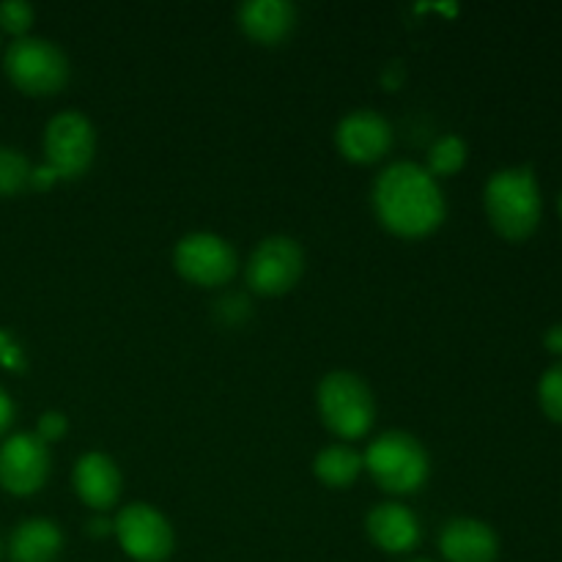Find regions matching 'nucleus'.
<instances>
[{
  "instance_id": "f257e3e1",
  "label": "nucleus",
  "mask_w": 562,
  "mask_h": 562,
  "mask_svg": "<svg viewBox=\"0 0 562 562\" xmlns=\"http://www.w3.org/2000/svg\"><path fill=\"white\" fill-rule=\"evenodd\" d=\"M373 209L384 228L417 239L442 225L445 195L423 165L395 162L384 168L373 184Z\"/></svg>"
},
{
  "instance_id": "f03ea898",
  "label": "nucleus",
  "mask_w": 562,
  "mask_h": 562,
  "mask_svg": "<svg viewBox=\"0 0 562 562\" xmlns=\"http://www.w3.org/2000/svg\"><path fill=\"white\" fill-rule=\"evenodd\" d=\"M483 201L494 231L510 241L532 236L541 223V190L530 168L497 170L488 179Z\"/></svg>"
},
{
  "instance_id": "7ed1b4c3",
  "label": "nucleus",
  "mask_w": 562,
  "mask_h": 562,
  "mask_svg": "<svg viewBox=\"0 0 562 562\" xmlns=\"http://www.w3.org/2000/svg\"><path fill=\"white\" fill-rule=\"evenodd\" d=\"M44 154H47V165L33 170V187L44 190L53 181L80 179L91 168L93 154H97L93 124L77 110H64V113L53 115L44 130Z\"/></svg>"
},
{
  "instance_id": "20e7f679",
  "label": "nucleus",
  "mask_w": 562,
  "mask_h": 562,
  "mask_svg": "<svg viewBox=\"0 0 562 562\" xmlns=\"http://www.w3.org/2000/svg\"><path fill=\"white\" fill-rule=\"evenodd\" d=\"M362 464L390 494H412L428 481V453L412 434L387 431L368 448Z\"/></svg>"
},
{
  "instance_id": "39448f33",
  "label": "nucleus",
  "mask_w": 562,
  "mask_h": 562,
  "mask_svg": "<svg viewBox=\"0 0 562 562\" xmlns=\"http://www.w3.org/2000/svg\"><path fill=\"white\" fill-rule=\"evenodd\" d=\"M318 415L340 439H360L373 426L371 387L351 371H333L318 384Z\"/></svg>"
},
{
  "instance_id": "423d86ee",
  "label": "nucleus",
  "mask_w": 562,
  "mask_h": 562,
  "mask_svg": "<svg viewBox=\"0 0 562 562\" xmlns=\"http://www.w3.org/2000/svg\"><path fill=\"white\" fill-rule=\"evenodd\" d=\"M3 66L14 88L31 97L58 93L69 80V60L64 49L47 38H14L5 49Z\"/></svg>"
},
{
  "instance_id": "0eeeda50",
  "label": "nucleus",
  "mask_w": 562,
  "mask_h": 562,
  "mask_svg": "<svg viewBox=\"0 0 562 562\" xmlns=\"http://www.w3.org/2000/svg\"><path fill=\"white\" fill-rule=\"evenodd\" d=\"M113 530L121 549L137 562H162L173 552V527L151 505L132 503L115 516Z\"/></svg>"
},
{
  "instance_id": "6e6552de",
  "label": "nucleus",
  "mask_w": 562,
  "mask_h": 562,
  "mask_svg": "<svg viewBox=\"0 0 562 562\" xmlns=\"http://www.w3.org/2000/svg\"><path fill=\"white\" fill-rule=\"evenodd\" d=\"M305 272V252L291 236H269L247 261V283L258 294H285Z\"/></svg>"
},
{
  "instance_id": "1a4fd4ad",
  "label": "nucleus",
  "mask_w": 562,
  "mask_h": 562,
  "mask_svg": "<svg viewBox=\"0 0 562 562\" xmlns=\"http://www.w3.org/2000/svg\"><path fill=\"white\" fill-rule=\"evenodd\" d=\"M173 263L195 285H223L236 272V250L217 234H187L176 245Z\"/></svg>"
},
{
  "instance_id": "9d476101",
  "label": "nucleus",
  "mask_w": 562,
  "mask_h": 562,
  "mask_svg": "<svg viewBox=\"0 0 562 562\" xmlns=\"http://www.w3.org/2000/svg\"><path fill=\"white\" fill-rule=\"evenodd\" d=\"M49 475V450L36 434H14L0 445V486L25 497L38 492Z\"/></svg>"
},
{
  "instance_id": "9b49d317",
  "label": "nucleus",
  "mask_w": 562,
  "mask_h": 562,
  "mask_svg": "<svg viewBox=\"0 0 562 562\" xmlns=\"http://www.w3.org/2000/svg\"><path fill=\"white\" fill-rule=\"evenodd\" d=\"M335 143L338 151L351 162H376L393 146V130H390L387 119L376 110H355V113L344 115L335 130Z\"/></svg>"
},
{
  "instance_id": "f8f14e48",
  "label": "nucleus",
  "mask_w": 562,
  "mask_h": 562,
  "mask_svg": "<svg viewBox=\"0 0 562 562\" xmlns=\"http://www.w3.org/2000/svg\"><path fill=\"white\" fill-rule=\"evenodd\" d=\"M439 549L448 562H494L499 541L486 521L450 519L439 532Z\"/></svg>"
},
{
  "instance_id": "ddd939ff",
  "label": "nucleus",
  "mask_w": 562,
  "mask_h": 562,
  "mask_svg": "<svg viewBox=\"0 0 562 562\" xmlns=\"http://www.w3.org/2000/svg\"><path fill=\"white\" fill-rule=\"evenodd\" d=\"M71 481H75L77 497L93 510H108L121 497V472L104 453L80 456Z\"/></svg>"
},
{
  "instance_id": "4468645a",
  "label": "nucleus",
  "mask_w": 562,
  "mask_h": 562,
  "mask_svg": "<svg viewBox=\"0 0 562 562\" xmlns=\"http://www.w3.org/2000/svg\"><path fill=\"white\" fill-rule=\"evenodd\" d=\"M368 536L379 549L393 554H404L420 541V521L406 505L382 503L368 514Z\"/></svg>"
},
{
  "instance_id": "2eb2a0df",
  "label": "nucleus",
  "mask_w": 562,
  "mask_h": 562,
  "mask_svg": "<svg viewBox=\"0 0 562 562\" xmlns=\"http://www.w3.org/2000/svg\"><path fill=\"white\" fill-rule=\"evenodd\" d=\"M239 25L252 42L280 44L296 22V9L289 0H247L236 11Z\"/></svg>"
},
{
  "instance_id": "dca6fc26",
  "label": "nucleus",
  "mask_w": 562,
  "mask_h": 562,
  "mask_svg": "<svg viewBox=\"0 0 562 562\" xmlns=\"http://www.w3.org/2000/svg\"><path fill=\"white\" fill-rule=\"evenodd\" d=\"M64 549V536L49 519H27L11 532V562H55Z\"/></svg>"
},
{
  "instance_id": "f3484780",
  "label": "nucleus",
  "mask_w": 562,
  "mask_h": 562,
  "mask_svg": "<svg viewBox=\"0 0 562 562\" xmlns=\"http://www.w3.org/2000/svg\"><path fill=\"white\" fill-rule=\"evenodd\" d=\"M362 456L357 450L346 448V445H333L324 448L313 461V472L318 481L329 488H346L360 477L362 472Z\"/></svg>"
},
{
  "instance_id": "a211bd4d",
  "label": "nucleus",
  "mask_w": 562,
  "mask_h": 562,
  "mask_svg": "<svg viewBox=\"0 0 562 562\" xmlns=\"http://www.w3.org/2000/svg\"><path fill=\"white\" fill-rule=\"evenodd\" d=\"M467 162V143L459 135H445L428 151L426 170L437 179V176H450L456 170L464 168Z\"/></svg>"
},
{
  "instance_id": "6ab92c4d",
  "label": "nucleus",
  "mask_w": 562,
  "mask_h": 562,
  "mask_svg": "<svg viewBox=\"0 0 562 562\" xmlns=\"http://www.w3.org/2000/svg\"><path fill=\"white\" fill-rule=\"evenodd\" d=\"M33 168L27 157L16 148L0 146V195H16L31 187Z\"/></svg>"
},
{
  "instance_id": "aec40b11",
  "label": "nucleus",
  "mask_w": 562,
  "mask_h": 562,
  "mask_svg": "<svg viewBox=\"0 0 562 562\" xmlns=\"http://www.w3.org/2000/svg\"><path fill=\"white\" fill-rule=\"evenodd\" d=\"M538 398H541V409L547 412V417L562 423V362L543 373L541 384H538Z\"/></svg>"
},
{
  "instance_id": "412c9836",
  "label": "nucleus",
  "mask_w": 562,
  "mask_h": 562,
  "mask_svg": "<svg viewBox=\"0 0 562 562\" xmlns=\"http://www.w3.org/2000/svg\"><path fill=\"white\" fill-rule=\"evenodd\" d=\"M33 16H36V11L25 0H5V3H0V27L9 31L11 36H25L27 27L33 25Z\"/></svg>"
},
{
  "instance_id": "4be33fe9",
  "label": "nucleus",
  "mask_w": 562,
  "mask_h": 562,
  "mask_svg": "<svg viewBox=\"0 0 562 562\" xmlns=\"http://www.w3.org/2000/svg\"><path fill=\"white\" fill-rule=\"evenodd\" d=\"M64 434H66V417L60 415V412H47V415H42V420H38L36 437L42 439L44 445L55 442V439H60Z\"/></svg>"
},
{
  "instance_id": "5701e85b",
  "label": "nucleus",
  "mask_w": 562,
  "mask_h": 562,
  "mask_svg": "<svg viewBox=\"0 0 562 562\" xmlns=\"http://www.w3.org/2000/svg\"><path fill=\"white\" fill-rule=\"evenodd\" d=\"M11 420H14V404H11L9 393L0 387V434H5V428L11 426Z\"/></svg>"
},
{
  "instance_id": "b1692460",
  "label": "nucleus",
  "mask_w": 562,
  "mask_h": 562,
  "mask_svg": "<svg viewBox=\"0 0 562 562\" xmlns=\"http://www.w3.org/2000/svg\"><path fill=\"white\" fill-rule=\"evenodd\" d=\"M547 346L549 351H554V355H562V324H558V327H552L547 333Z\"/></svg>"
},
{
  "instance_id": "393cba45",
  "label": "nucleus",
  "mask_w": 562,
  "mask_h": 562,
  "mask_svg": "<svg viewBox=\"0 0 562 562\" xmlns=\"http://www.w3.org/2000/svg\"><path fill=\"white\" fill-rule=\"evenodd\" d=\"M110 527H113V525H110L108 519H93L91 521V532H93V536H102V532H108Z\"/></svg>"
},
{
  "instance_id": "a878e982",
  "label": "nucleus",
  "mask_w": 562,
  "mask_h": 562,
  "mask_svg": "<svg viewBox=\"0 0 562 562\" xmlns=\"http://www.w3.org/2000/svg\"><path fill=\"white\" fill-rule=\"evenodd\" d=\"M560 217H562V195H560Z\"/></svg>"
},
{
  "instance_id": "bb28decb",
  "label": "nucleus",
  "mask_w": 562,
  "mask_h": 562,
  "mask_svg": "<svg viewBox=\"0 0 562 562\" xmlns=\"http://www.w3.org/2000/svg\"><path fill=\"white\" fill-rule=\"evenodd\" d=\"M412 562H431V560H412Z\"/></svg>"
}]
</instances>
